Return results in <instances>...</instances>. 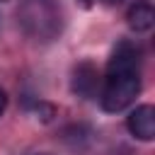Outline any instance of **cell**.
I'll return each instance as SVG.
<instances>
[{
  "instance_id": "6da1fadb",
  "label": "cell",
  "mask_w": 155,
  "mask_h": 155,
  "mask_svg": "<svg viewBox=\"0 0 155 155\" xmlns=\"http://www.w3.org/2000/svg\"><path fill=\"white\" fill-rule=\"evenodd\" d=\"M140 92V58L138 48L128 41H121L109 63H107V75H104V87L99 94V104L104 111L116 114L124 111L136 102Z\"/></svg>"
},
{
  "instance_id": "7a4b0ae2",
  "label": "cell",
  "mask_w": 155,
  "mask_h": 155,
  "mask_svg": "<svg viewBox=\"0 0 155 155\" xmlns=\"http://www.w3.org/2000/svg\"><path fill=\"white\" fill-rule=\"evenodd\" d=\"M17 24L29 39L48 44L63 31V15L56 0H22L17 10Z\"/></svg>"
},
{
  "instance_id": "3957f363",
  "label": "cell",
  "mask_w": 155,
  "mask_h": 155,
  "mask_svg": "<svg viewBox=\"0 0 155 155\" xmlns=\"http://www.w3.org/2000/svg\"><path fill=\"white\" fill-rule=\"evenodd\" d=\"M97 87H99V70L90 63V61H82L73 68V78H70V90L82 97V99H90L97 94Z\"/></svg>"
},
{
  "instance_id": "277c9868",
  "label": "cell",
  "mask_w": 155,
  "mask_h": 155,
  "mask_svg": "<svg viewBox=\"0 0 155 155\" xmlns=\"http://www.w3.org/2000/svg\"><path fill=\"white\" fill-rule=\"evenodd\" d=\"M126 128L138 140H153L155 138V109L150 104L136 107L126 119Z\"/></svg>"
},
{
  "instance_id": "5b68a950",
  "label": "cell",
  "mask_w": 155,
  "mask_h": 155,
  "mask_svg": "<svg viewBox=\"0 0 155 155\" xmlns=\"http://www.w3.org/2000/svg\"><path fill=\"white\" fill-rule=\"evenodd\" d=\"M126 24L136 34L150 31L153 24H155V10H153V5L150 2H136V5H131L128 12H126Z\"/></svg>"
},
{
  "instance_id": "8992f818",
  "label": "cell",
  "mask_w": 155,
  "mask_h": 155,
  "mask_svg": "<svg viewBox=\"0 0 155 155\" xmlns=\"http://www.w3.org/2000/svg\"><path fill=\"white\" fill-rule=\"evenodd\" d=\"M5 109H7V94H5V90L0 87V116H2Z\"/></svg>"
},
{
  "instance_id": "52a82bcc",
  "label": "cell",
  "mask_w": 155,
  "mask_h": 155,
  "mask_svg": "<svg viewBox=\"0 0 155 155\" xmlns=\"http://www.w3.org/2000/svg\"><path fill=\"white\" fill-rule=\"evenodd\" d=\"M102 2H104V5H121L124 0H102Z\"/></svg>"
},
{
  "instance_id": "ba28073f",
  "label": "cell",
  "mask_w": 155,
  "mask_h": 155,
  "mask_svg": "<svg viewBox=\"0 0 155 155\" xmlns=\"http://www.w3.org/2000/svg\"><path fill=\"white\" fill-rule=\"evenodd\" d=\"M80 2H82V5H85V7H90V0H80Z\"/></svg>"
},
{
  "instance_id": "9c48e42d",
  "label": "cell",
  "mask_w": 155,
  "mask_h": 155,
  "mask_svg": "<svg viewBox=\"0 0 155 155\" xmlns=\"http://www.w3.org/2000/svg\"><path fill=\"white\" fill-rule=\"evenodd\" d=\"M41 155H46V153H41Z\"/></svg>"
}]
</instances>
